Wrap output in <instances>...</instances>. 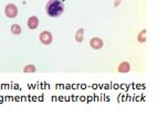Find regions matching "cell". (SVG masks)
I'll list each match as a JSON object with an SVG mask.
<instances>
[{
  "instance_id": "1",
  "label": "cell",
  "mask_w": 157,
  "mask_h": 127,
  "mask_svg": "<svg viewBox=\"0 0 157 127\" xmlns=\"http://www.w3.org/2000/svg\"><path fill=\"white\" fill-rule=\"evenodd\" d=\"M45 12L49 17H60L64 12V5L61 0H50L45 6Z\"/></svg>"
},
{
  "instance_id": "3",
  "label": "cell",
  "mask_w": 157,
  "mask_h": 127,
  "mask_svg": "<svg viewBox=\"0 0 157 127\" xmlns=\"http://www.w3.org/2000/svg\"><path fill=\"white\" fill-rule=\"evenodd\" d=\"M40 42L44 45H49L53 41V35L50 31H42L39 35Z\"/></svg>"
},
{
  "instance_id": "10",
  "label": "cell",
  "mask_w": 157,
  "mask_h": 127,
  "mask_svg": "<svg viewBox=\"0 0 157 127\" xmlns=\"http://www.w3.org/2000/svg\"><path fill=\"white\" fill-rule=\"evenodd\" d=\"M36 71V69L33 64H29L23 68V72H25V73H34Z\"/></svg>"
},
{
  "instance_id": "8",
  "label": "cell",
  "mask_w": 157,
  "mask_h": 127,
  "mask_svg": "<svg viewBox=\"0 0 157 127\" xmlns=\"http://www.w3.org/2000/svg\"><path fill=\"white\" fill-rule=\"evenodd\" d=\"M10 31H11V33L14 34V35H19V34H21L22 30H21V27H20L18 23H14V24L11 25V28H10Z\"/></svg>"
},
{
  "instance_id": "11",
  "label": "cell",
  "mask_w": 157,
  "mask_h": 127,
  "mask_svg": "<svg viewBox=\"0 0 157 127\" xmlns=\"http://www.w3.org/2000/svg\"><path fill=\"white\" fill-rule=\"evenodd\" d=\"M122 1H123V0H116V1L114 2V6L115 7H118V6H120V3H121Z\"/></svg>"
},
{
  "instance_id": "2",
  "label": "cell",
  "mask_w": 157,
  "mask_h": 127,
  "mask_svg": "<svg viewBox=\"0 0 157 127\" xmlns=\"http://www.w3.org/2000/svg\"><path fill=\"white\" fill-rule=\"evenodd\" d=\"M5 14L9 19H13L18 16V8L13 3H9L5 7Z\"/></svg>"
},
{
  "instance_id": "6",
  "label": "cell",
  "mask_w": 157,
  "mask_h": 127,
  "mask_svg": "<svg viewBox=\"0 0 157 127\" xmlns=\"http://www.w3.org/2000/svg\"><path fill=\"white\" fill-rule=\"evenodd\" d=\"M117 71L120 73H128L131 71V64L128 62H126V61H124V62H122L121 64L118 65Z\"/></svg>"
},
{
  "instance_id": "9",
  "label": "cell",
  "mask_w": 157,
  "mask_h": 127,
  "mask_svg": "<svg viewBox=\"0 0 157 127\" xmlns=\"http://www.w3.org/2000/svg\"><path fill=\"white\" fill-rule=\"evenodd\" d=\"M137 41L140 43H144L146 42V30L144 29V30H142V31L138 33L137 35Z\"/></svg>"
},
{
  "instance_id": "4",
  "label": "cell",
  "mask_w": 157,
  "mask_h": 127,
  "mask_svg": "<svg viewBox=\"0 0 157 127\" xmlns=\"http://www.w3.org/2000/svg\"><path fill=\"white\" fill-rule=\"evenodd\" d=\"M103 40L100 39V38H92L90 41V47L92 49H94V50H100V49L103 48Z\"/></svg>"
},
{
  "instance_id": "5",
  "label": "cell",
  "mask_w": 157,
  "mask_h": 127,
  "mask_svg": "<svg viewBox=\"0 0 157 127\" xmlns=\"http://www.w3.org/2000/svg\"><path fill=\"white\" fill-rule=\"evenodd\" d=\"M27 24H28L29 29H31V30H36V29L38 28V25H39V19H38V17H36V16H32V17H30L28 19Z\"/></svg>"
},
{
  "instance_id": "7",
  "label": "cell",
  "mask_w": 157,
  "mask_h": 127,
  "mask_svg": "<svg viewBox=\"0 0 157 127\" xmlns=\"http://www.w3.org/2000/svg\"><path fill=\"white\" fill-rule=\"evenodd\" d=\"M84 29L83 28H80L76 31V33H75V41L78 43H81V42H83V39H84Z\"/></svg>"
}]
</instances>
